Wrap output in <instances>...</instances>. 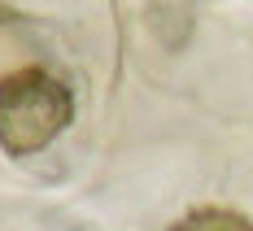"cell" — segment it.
<instances>
[{
	"label": "cell",
	"instance_id": "1",
	"mask_svg": "<svg viewBox=\"0 0 253 231\" xmlns=\"http://www.w3.org/2000/svg\"><path fill=\"white\" fill-rule=\"evenodd\" d=\"M75 118V92L44 66H22L0 78V149L31 157L48 149Z\"/></svg>",
	"mask_w": 253,
	"mask_h": 231
},
{
	"label": "cell",
	"instance_id": "2",
	"mask_svg": "<svg viewBox=\"0 0 253 231\" xmlns=\"http://www.w3.org/2000/svg\"><path fill=\"white\" fill-rule=\"evenodd\" d=\"M170 231H253V223L236 209H223V205H201L192 214H183Z\"/></svg>",
	"mask_w": 253,
	"mask_h": 231
}]
</instances>
